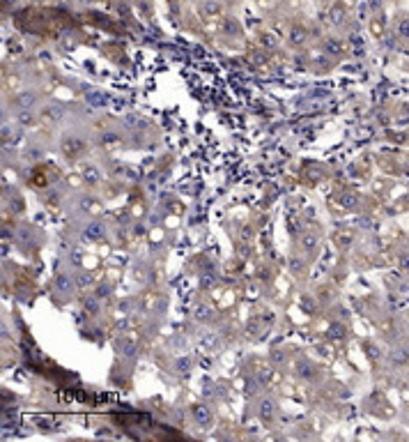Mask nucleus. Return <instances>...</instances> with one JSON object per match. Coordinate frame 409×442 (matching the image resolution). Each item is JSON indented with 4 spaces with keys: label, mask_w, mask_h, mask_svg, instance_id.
<instances>
[{
    "label": "nucleus",
    "mask_w": 409,
    "mask_h": 442,
    "mask_svg": "<svg viewBox=\"0 0 409 442\" xmlns=\"http://www.w3.org/2000/svg\"><path fill=\"white\" fill-rule=\"evenodd\" d=\"M280 413V406H278V399L272 394H262L255 399V415L260 419L265 426H273L276 419H278Z\"/></svg>",
    "instance_id": "f03ea898"
},
{
    "label": "nucleus",
    "mask_w": 409,
    "mask_h": 442,
    "mask_svg": "<svg viewBox=\"0 0 409 442\" xmlns=\"http://www.w3.org/2000/svg\"><path fill=\"white\" fill-rule=\"evenodd\" d=\"M115 348H118V353L122 355L125 359H129V362H134V359L138 357V343H136V341H131V339H118Z\"/></svg>",
    "instance_id": "9b49d317"
},
{
    "label": "nucleus",
    "mask_w": 409,
    "mask_h": 442,
    "mask_svg": "<svg viewBox=\"0 0 409 442\" xmlns=\"http://www.w3.org/2000/svg\"><path fill=\"white\" fill-rule=\"evenodd\" d=\"M35 2H46V0H35Z\"/></svg>",
    "instance_id": "4c0bfd02"
},
{
    "label": "nucleus",
    "mask_w": 409,
    "mask_h": 442,
    "mask_svg": "<svg viewBox=\"0 0 409 442\" xmlns=\"http://www.w3.org/2000/svg\"><path fill=\"white\" fill-rule=\"evenodd\" d=\"M396 32H398V37H403V39H409V18H403V21L398 23Z\"/></svg>",
    "instance_id": "7c9ffc66"
},
{
    "label": "nucleus",
    "mask_w": 409,
    "mask_h": 442,
    "mask_svg": "<svg viewBox=\"0 0 409 442\" xmlns=\"http://www.w3.org/2000/svg\"><path fill=\"white\" fill-rule=\"evenodd\" d=\"M301 249H303V256H313L315 251L320 249V235L315 230H308V233L301 235Z\"/></svg>",
    "instance_id": "ddd939ff"
},
{
    "label": "nucleus",
    "mask_w": 409,
    "mask_h": 442,
    "mask_svg": "<svg viewBox=\"0 0 409 442\" xmlns=\"http://www.w3.org/2000/svg\"><path fill=\"white\" fill-rule=\"evenodd\" d=\"M336 244H338V249H350L352 237H350L347 233H338V237H336Z\"/></svg>",
    "instance_id": "2f4dec72"
},
{
    "label": "nucleus",
    "mask_w": 409,
    "mask_h": 442,
    "mask_svg": "<svg viewBox=\"0 0 409 442\" xmlns=\"http://www.w3.org/2000/svg\"><path fill=\"white\" fill-rule=\"evenodd\" d=\"M322 373V366L315 364L313 359L308 357H299L294 362V376L301 380V383H315Z\"/></svg>",
    "instance_id": "39448f33"
},
{
    "label": "nucleus",
    "mask_w": 409,
    "mask_h": 442,
    "mask_svg": "<svg viewBox=\"0 0 409 442\" xmlns=\"http://www.w3.org/2000/svg\"><path fill=\"white\" fill-rule=\"evenodd\" d=\"M92 293H95L99 299H108L111 295L115 293V283L111 279H101V281H97V283H95Z\"/></svg>",
    "instance_id": "a211bd4d"
},
{
    "label": "nucleus",
    "mask_w": 409,
    "mask_h": 442,
    "mask_svg": "<svg viewBox=\"0 0 409 442\" xmlns=\"http://www.w3.org/2000/svg\"><path fill=\"white\" fill-rule=\"evenodd\" d=\"M219 283V274L214 272V267H207L205 272L200 274V286L202 288H214Z\"/></svg>",
    "instance_id": "393cba45"
},
{
    "label": "nucleus",
    "mask_w": 409,
    "mask_h": 442,
    "mask_svg": "<svg viewBox=\"0 0 409 442\" xmlns=\"http://www.w3.org/2000/svg\"><path fill=\"white\" fill-rule=\"evenodd\" d=\"M398 267L403 269V272H409V251H403L398 256Z\"/></svg>",
    "instance_id": "72a5a7b5"
},
{
    "label": "nucleus",
    "mask_w": 409,
    "mask_h": 442,
    "mask_svg": "<svg viewBox=\"0 0 409 442\" xmlns=\"http://www.w3.org/2000/svg\"><path fill=\"white\" fill-rule=\"evenodd\" d=\"M322 48H324V55H333V58L343 53V44H340L336 37H326L324 44H322Z\"/></svg>",
    "instance_id": "4be33fe9"
},
{
    "label": "nucleus",
    "mask_w": 409,
    "mask_h": 442,
    "mask_svg": "<svg viewBox=\"0 0 409 442\" xmlns=\"http://www.w3.org/2000/svg\"><path fill=\"white\" fill-rule=\"evenodd\" d=\"M189 417L191 422L198 426V429L202 431H207L214 426V419H216V415H214V410L209 408V403H205V401H193L189 406Z\"/></svg>",
    "instance_id": "20e7f679"
},
{
    "label": "nucleus",
    "mask_w": 409,
    "mask_h": 442,
    "mask_svg": "<svg viewBox=\"0 0 409 442\" xmlns=\"http://www.w3.org/2000/svg\"><path fill=\"white\" fill-rule=\"evenodd\" d=\"M172 369H175V376L189 378L191 376V369H193V359L186 357V355H182V357H177L175 362H172Z\"/></svg>",
    "instance_id": "f3484780"
},
{
    "label": "nucleus",
    "mask_w": 409,
    "mask_h": 442,
    "mask_svg": "<svg viewBox=\"0 0 409 442\" xmlns=\"http://www.w3.org/2000/svg\"><path fill=\"white\" fill-rule=\"evenodd\" d=\"M78 288L81 286H85V283H88V286H92V283H95V279H92V274H90V272H83V269H81V272H78Z\"/></svg>",
    "instance_id": "473e14b6"
},
{
    "label": "nucleus",
    "mask_w": 409,
    "mask_h": 442,
    "mask_svg": "<svg viewBox=\"0 0 409 442\" xmlns=\"http://www.w3.org/2000/svg\"><path fill=\"white\" fill-rule=\"evenodd\" d=\"M81 2H92V0H81Z\"/></svg>",
    "instance_id": "e433bc0d"
},
{
    "label": "nucleus",
    "mask_w": 409,
    "mask_h": 442,
    "mask_svg": "<svg viewBox=\"0 0 409 442\" xmlns=\"http://www.w3.org/2000/svg\"><path fill=\"white\" fill-rule=\"evenodd\" d=\"M65 106H62V104H46V106H44V111H42V115L46 120H51V122H60V120L65 118Z\"/></svg>",
    "instance_id": "aec40b11"
},
{
    "label": "nucleus",
    "mask_w": 409,
    "mask_h": 442,
    "mask_svg": "<svg viewBox=\"0 0 409 442\" xmlns=\"http://www.w3.org/2000/svg\"><path fill=\"white\" fill-rule=\"evenodd\" d=\"M258 279H260V281H265V283H267V281H269V283H272V269H269V272H267V265H262V267L258 269Z\"/></svg>",
    "instance_id": "f704fd0d"
},
{
    "label": "nucleus",
    "mask_w": 409,
    "mask_h": 442,
    "mask_svg": "<svg viewBox=\"0 0 409 442\" xmlns=\"http://www.w3.org/2000/svg\"><path fill=\"white\" fill-rule=\"evenodd\" d=\"M389 364L391 366H405L409 364V348L407 346H396L389 350Z\"/></svg>",
    "instance_id": "4468645a"
},
{
    "label": "nucleus",
    "mask_w": 409,
    "mask_h": 442,
    "mask_svg": "<svg viewBox=\"0 0 409 442\" xmlns=\"http://www.w3.org/2000/svg\"><path fill=\"white\" fill-rule=\"evenodd\" d=\"M331 18H333V23H336V25L343 23V18H345V7H343V2H336V5H333Z\"/></svg>",
    "instance_id": "c756f323"
},
{
    "label": "nucleus",
    "mask_w": 409,
    "mask_h": 442,
    "mask_svg": "<svg viewBox=\"0 0 409 442\" xmlns=\"http://www.w3.org/2000/svg\"><path fill=\"white\" fill-rule=\"evenodd\" d=\"M44 203L51 205V208H60V205L65 203V194L53 192V187H48V194L44 196Z\"/></svg>",
    "instance_id": "a878e982"
},
{
    "label": "nucleus",
    "mask_w": 409,
    "mask_h": 442,
    "mask_svg": "<svg viewBox=\"0 0 409 442\" xmlns=\"http://www.w3.org/2000/svg\"><path fill=\"white\" fill-rule=\"evenodd\" d=\"M14 104L18 106V111H23V108H35L39 104V95H37L35 90H23V92H18Z\"/></svg>",
    "instance_id": "f8f14e48"
},
{
    "label": "nucleus",
    "mask_w": 409,
    "mask_h": 442,
    "mask_svg": "<svg viewBox=\"0 0 409 442\" xmlns=\"http://www.w3.org/2000/svg\"><path fill=\"white\" fill-rule=\"evenodd\" d=\"M287 269H290V274L294 279H303L308 274V263H306L303 256H290L287 258Z\"/></svg>",
    "instance_id": "1a4fd4ad"
},
{
    "label": "nucleus",
    "mask_w": 409,
    "mask_h": 442,
    "mask_svg": "<svg viewBox=\"0 0 409 442\" xmlns=\"http://www.w3.org/2000/svg\"><path fill=\"white\" fill-rule=\"evenodd\" d=\"M81 311H83V316L88 318V320H99V318L104 316V299H99L90 290V293H85L83 297H81Z\"/></svg>",
    "instance_id": "423d86ee"
},
{
    "label": "nucleus",
    "mask_w": 409,
    "mask_h": 442,
    "mask_svg": "<svg viewBox=\"0 0 409 442\" xmlns=\"http://www.w3.org/2000/svg\"><path fill=\"white\" fill-rule=\"evenodd\" d=\"M221 12V2L219 0H202V14L205 16H214V14Z\"/></svg>",
    "instance_id": "cd10ccee"
},
{
    "label": "nucleus",
    "mask_w": 409,
    "mask_h": 442,
    "mask_svg": "<svg viewBox=\"0 0 409 442\" xmlns=\"http://www.w3.org/2000/svg\"><path fill=\"white\" fill-rule=\"evenodd\" d=\"M214 318H216V311H214L212 304H207V302H196L193 304V320L200 325H207L212 323Z\"/></svg>",
    "instance_id": "6e6552de"
},
{
    "label": "nucleus",
    "mask_w": 409,
    "mask_h": 442,
    "mask_svg": "<svg viewBox=\"0 0 409 442\" xmlns=\"http://www.w3.org/2000/svg\"><path fill=\"white\" fill-rule=\"evenodd\" d=\"M324 336H326L329 341H333V343H340V341L347 336V327L343 325V320H333V323L326 327Z\"/></svg>",
    "instance_id": "dca6fc26"
},
{
    "label": "nucleus",
    "mask_w": 409,
    "mask_h": 442,
    "mask_svg": "<svg viewBox=\"0 0 409 442\" xmlns=\"http://www.w3.org/2000/svg\"><path fill=\"white\" fill-rule=\"evenodd\" d=\"M88 152V143L81 141L76 136H65L62 138V155L69 159V162H76L78 157H83Z\"/></svg>",
    "instance_id": "0eeeda50"
},
{
    "label": "nucleus",
    "mask_w": 409,
    "mask_h": 442,
    "mask_svg": "<svg viewBox=\"0 0 409 442\" xmlns=\"http://www.w3.org/2000/svg\"><path fill=\"white\" fill-rule=\"evenodd\" d=\"M16 122L21 127H32L37 122L35 111H32V108H23V111H18V113H16Z\"/></svg>",
    "instance_id": "b1692460"
},
{
    "label": "nucleus",
    "mask_w": 409,
    "mask_h": 442,
    "mask_svg": "<svg viewBox=\"0 0 409 442\" xmlns=\"http://www.w3.org/2000/svg\"><path fill=\"white\" fill-rule=\"evenodd\" d=\"M265 44H269V46H273V44H276V39H273V35H265Z\"/></svg>",
    "instance_id": "c9c22d12"
},
{
    "label": "nucleus",
    "mask_w": 409,
    "mask_h": 442,
    "mask_svg": "<svg viewBox=\"0 0 409 442\" xmlns=\"http://www.w3.org/2000/svg\"><path fill=\"white\" fill-rule=\"evenodd\" d=\"M306 37H308L306 28H301V25H292L290 32H287V42H290L292 46H303V44H306Z\"/></svg>",
    "instance_id": "412c9836"
},
{
    "label": "nucleus",
    "mask_w": 409,
    "mask_h": 442,
    "mask_svg": "<svg viewBox=\"0 0 409 442\" xmlns=\"http://www.w3.org/2000/svg\"><path fill=\"white\" fill-rule=\"evenodd\" d=\"M301 309L306 311L308 316H315V313L320 311V304L315 302V297H313V295H303V297H301Z\"/></svg>",
    "instance_id": "bb28decb"
},
{
    "label": "nucleus",
    "mask_w": 409,
    "mask_h": 442,
    "mask_svg": "<svg viewBox=\"0 0 409 442\" xmlns=\"http://www.w3.org/2000/svg\"><path fill=\"white\" fill-rule=\"evenodd\" d=\"M67 265L81 267V265H83V251H81V249H71L69 253H67Z\"/></svg>",
    "instance_id": "c85d7f7f"
},
{
    "label": "nucleus",
    "mask_w": 409,
    "mask_h": 442,
    "mask_svg": "<svg viewBox=\"0 0 409 442\" xmlns=\"http://www.w3.org/2000/svg\"><path fill=\"white\" fill-rule=\"evenodd\" d=\"M81 175H83V182L88 187H99L101 173L97 166H92V164H81Z\"/></svg>",
    "instance_id": "2eb2a0df"
},
{
    "label": "nucleus",
    "mask_w": 409,
    "mask_h": 442,
    "mask_svg": "<svg viewBox=\"0 0 409 442\" xmlns=\"http://www.w3.org/2000/svg\"><path fill=\"white\" fill-rule=\"evenodd\" d=\"M108 235V226L104 219H92L85 221L81 230H78V239L85 242V244H97V242H104Z\"/></svg>",
    "instance_id": "7ed1b4c3"
},
{
    "label": "nucleus",
    "mask_w": 409,
    "mask_h": 442,
    "mask_svg": "<svg viewBox=\"0 0 409 442\" xmlns=\"http://www.w3.org/2000/svg\"><path fill=\"white\" fill-rule=\"evenodd\" d=\"M269 364H272L273 369L285 366L287 364V350H285V348H273L272 355H269Z\"/></svg>",
    "instance_id": "5701e85b"
},
{
    "label": "nucleus",
    "mask_w": 409,
    "mask_h": 442,
    "mask_svg": "<svg viewBox=\"0 0 409 442\" xmlns=\"http://www.w3.org/2000/svg\"><path fill=\"white\" fill-rule=\"evenodd\" d=\"M336 201H338V205L343 210H356L359 203H361V196L356 192H352V189H343V192H338Z\"/></svg>",
    "instance_id": "9d476101"
},
{
    "label": "nucleus",
    "mask_w": 409,
    "mask_h": 442,
    "mask_svg": "<svg viewBox=\"0 0 409 442\" xmlns=\"http://www.w3.org/2000/svg\"><path fill=\"white\" fill-rule=\"evenodd\" d=\"M23 155L25 159H28L30 164H37V162H42L44 155H46V150L42 148V143H28L23 150Z\"/></svg>",
    "instance_id": "6ab92c4d"
},
{
    "label": "nucleus",
    "mask_w": 409,
    "mask_h": 442,
    "mask_svg": "<svg viewBox=\"0 0 409 442\" xmlns=\"http://www.w3.org/2000/svg\"><path fill=\"white\" fill-rule=\"evenodd\" d=\"M76 293H78L76 276H71L65 269L53 276V297L58 304H69L71 299L76 297Z\"/></svg>",
    "instance_id": "f257e3e1"
}]
</instances>
